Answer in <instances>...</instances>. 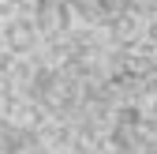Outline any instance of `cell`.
<instances>
[{
  "mask_svg": "<svg viewBox=\"0 0 157 154\" xmlns=\"http://www.w3.org/2000/svg\"><path fill=\"white\" fill-rule=\"evenodd\" d=\"M4 42H8L15 53H26V49L34 45V30H30L26 23H19V19H15V23L4 26Z\"/></svg>",
  "mask_w": 157,
  "mask_h": 154,
  "instance_id": "cell-1",
  "label": "cell"
}]
</instances>
